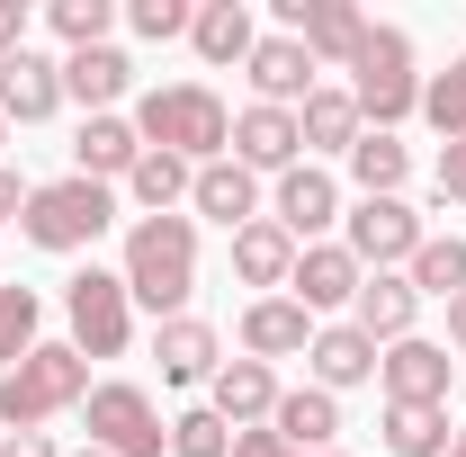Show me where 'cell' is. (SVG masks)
I'll return each mask as SVG.
<instances>
[{"label":"cell","mask_w":466,"mask_h":457,"mask_svg":"<svg viewBox=\"0 0 466 457\" xmlns=\"http://www.w3.org/2000/svg\"><path fill=\"white\" fill-rule=\"evenodd\" d=\"M269 431H279L296 457H323L332 440H341V395H323V386H296V395H279Z\"/></svg>","instance_id":"cell-21"},{"label":"cell","mask_w":466,"mask_h":457,"mask_svg":"<svg viewBox=\"0 0 466 457\" xmlns=\"http://www.w3.org/2000/svg\"><path fill=\"white\" fill-rule=\"evenodd\" d=\"M449 377H458V359H449V341H395L377 350V386H386V403H449Z\"/></svg>","instance_id":"cell-10"},{"label":"cell","mask_w":466,"mask_h":457,"mask_svg":"<svg viewBox=\"0 0 466 457\" xmlns=\"http://www.w3.org/2000/svg\"><path fill=\"white\" fill-rule=\"evenodd\" d=\"M404 279H412V296H466V242L458 233H421V251L404 260Z\"/></svg>","instance_id":"cell-29"},{"label":"cell","mask_w":466,"mask_h":457,"mask_svg":"<svg viewBox=\"0 0 466 457\" xmlns=\"http://www.w3.org/2000/svg\"><path fill=\"white\" fill-rule=\"evenodd\" d=\"M81 457H99V449H81Z\"/></svg>","instance_id":"cell-46"},{"label":"cell","mask_w":466,"mask_h":457,"mask_svg":"<svg viewBox=\"0 0 466 457\" xmlns=\"http://www.w3.org/2000/svg\"><path fill=\"white\" fill-rule=\"evenodd\" d=\"M350 179H359V198H404L412 153L395 135H359V144H350Z\"/></svg>","instance_id":"cell-31"},{"label":"cell","mask_w":466,"mask_h":457,"mask_svg":"<svg viewBox=\"0 0 466 457\" xmlns=\"http://www.w3.org/2000/svg\"><path fill=\"white\" fill-rule=\"evenodd\" d=\"M207 395H216L207 412H216L225 431H260V421L279 412V377H269L260 359H225V368L207 377Z\"/></svg>","instance_id":"cell-15"},{"label":"cell","mask_w":466,"mask_h":457,"mask_svg":"<svg viewBox=\"0 0 466 457\" xmlns=\"http://www.w3.org/2000/svg\"><path fill=\"white\" fill-rule=\"evenodd\" d=\"M359 260H350V242H305L296 251V269H288V287H296V305L305 314H332V305H359Z\"/></svg>","instance_id":"cell-13"},{"label":"cell","mask_w":466,"mask_h":457,"mask_svg":"<svg viewBox=\"0 0 466 457\" xmlns=\"http://www.w3.org/2000/svg\"><path fill=\"white\" fill-rule=\"evenodd\" d=\"M171 457H233V431L216 412H179L171 421Z\"/></svg>","instance_id":"cell-35"},{"label":"cell","mask_w":466,"mask_h":457,"mask_svg":"<svg viewBox=\"0 0 466 457\" xmlns=\"http://www.w3.org/2000/svg\"><path fill=\"white\" fill-rule=\"evenodd\" d=\"M126 81H135V63L116 55V46H81V55H63V99H81L90 117H108L126 99Z\"/></svg>","instance_id":"cell-24"},{"label":"cell","mask_w":466,"mask_h":457,"mask_svg":"<svg viewBox=\"0 0 466 457\" xmlns=\"http://www.w3.org/2000/svg\"><path fill=\"white\" fill-rule=\"evenodd\" d=\"M188 18H198L188 0H135V9H126V27H135V36H153V46L188 36Z\"/></svg>","instance_id":"cell-36"},{"label":"cell","mask_w":466,"mask_h":457,"mask_svg":"<svg viewBox=\"0 0 466 457\" xmlns=\"http://www.w3.org/2000/svg\"><path fill=\"white\" fill-rule=\"evenodd\" d=\"M81 421H90V449L99 457H162L171 449V421L153 412L144 386H126V377L90 386V395H81Z\"/></svg>","instance_id":"cell-6"},{"label":"cell","mask_w":466,"mask_h":457,"mask_svg":"<svg viewBox=\"0 0 466 457\" xmlns=\"http://www.w3.org/2000/svg\"><path fill=\"white\" fill-rule=\"evenodd\" d=\"M449 350H466V296H449Z\"/></svg>","instance_id":"cell-42"},{"label":"cell","mask_w":466,"mask_h":457,"mask_svg":"<svg viewBox=\"0 0 466 457\" xmlns=\"http://www.w3.org/2000/svg\"><path fill=\"white\" fill-rule=\"evenodd\" d=\"M116 279H126L135 305H153L162 323L188 314V287H198V216H135Z\"/></svg>","instance_id":"cell-1"},{"label":"cell","mask_w":466,"mask_h":457,"mask_svg":"<svg viewBox=\"0 0 466 457\" xmlns=\"http://www.w3.org/2000/svg\"><path fill=\"white\" fill-rule=\"evenodd\" d=\"M296 135H305V153H350L368 126H359V99H350V90H314V99L296 108Z\"/></svg>","instance_id":"cell-27"},{"label":"cell","mask_w":466,"mask_h":457,"mask_svg":"<svg viewBox=\"0 0 466 457\" xmlns=\"http://www.w3.org/2000/svg\"><path fill=\"white\" fill-rule=\"evenodd\" d=\"M305 359H314V386H323V395H341V386H368V377H377V341H368L359 323H323Z\"/></svg>","instance_id":"cell-22"},{"label":"cell","mask_w":466,"mask_h":457,"mask_svg":"<svg viewBox=\"0 0 466 457\" xmlns=\"http://www.w3.org/2000/svg\"><path fill=\"white\" fill-rule=\"evenodd\" d=\"M63 108V63H46L36 46H18V55H0V117L9 126H36V117Z\"/></svg>","instance_id":"cell-16"},{"label":"cell","mask_w":466,"mask_h":457,"mask_svg":"<svg viewBox=\"0 0 466 457\" xmlns=\"http://www.w3.org/2000/svg\"><path fill=\"white\" fill-rule=\"evenodd\" d=\"M269 225L288 233L296 251H305V242H323V233L341 225V188H332V171H314V162L279 171V216H269Z\"/></svg>","instance_id":"cell-11"},{"label":"cell","mask_w":466,"mask_h":457,"mask_svg":"<svg viewBox=\"0 0 466 457\" xmlns=\"http://www.w3.org/2000/svg\"><path fill=\"white\" fill-rule=\"evenodd\" d=\"M233 457H296L279 431H233Z\"/></svg>","instance_id":"cell-38"},{"label":"cell","mask_w":466,"mask_h":457,"mask_svg":"<svg viewBox=\"0 0 466 457\" xmlns=\"http://www.w3.org/2000/svg\"><path fill=\"white\" fill-rule=\"evenodd\" d=\"M18 207H27V179H18V171H0V225H18Z\"/></svg>","instance_id":"cell-41"},{"label":"cell","mask_w":466,"mask_h":457,"mask_svg":"<svg viewBox=\"0 0 466 457\" xmlns=\"http://www.w3.org/2000/svg\"><path fill=\"white\" fill-rule=\"evenodd\" d=\"M279 18H288V36L314 55V72L323 63H359V46H368V18L350 9V0H279Z\"/></svg>","instance_id":"cell-9"},{"label":"cell","mask_w":466,"mask_h":457,"mask_svg":"<svg viewBox=\"0 0 466 457\" xmlns=\"http://www.w3.org/2000/svg\"><path fill=\"white\" fill-rule=\"evenodd\" d=\"M449 457H466V431H458V440H449Z\"/></svg>","instance_id":"cell-43"},{"label":"cell","mask_w":466,"mask_h":457,"mask_svg":"<svg viewBox=\"0 0 466 457\" xmlns=\"http://www.w3.org/2000/svg\"><path fill=\"white\" fill-rule=\"evenodd\" d=\"M153 359H162V386H198V377L225 368V359H216V323H198V314H171V323L153 332Z\"/></svg>","instance_id":"cell-23"},{"label":"cell","mask_w":466,"mask_h":457,"mask_svg":"<svg viewBox=\"0 0 466 457\" xmlns=\"http://www.w3.org/2000/svg\"><path fill=\"white\" fill-rule=\"evenodd\" d=\"M46 27H55L63 46L81 55V46H108V27H116V0H55L46 9Z\"/></svg>","instance_id":"cell-33"},{"label":"cell","mask_w":466,"mask_h":457,"mask_svg":"<svg viewBox=\"0 0 466 457\" xmlns=\"http://www.w3.org/2000/svg\"><path fill=\"white\" fill-rule=\"evenodd\" d=\"M233 162L242 171H296L305 162V135H296V108H251L233 117Z\"/></svg>","instance_id":"cell-14"},{"label":"cell","mask_w":466,"mask_h":457,"mask_svg":"<svg viewBox=\"0 0 466 457\" xmlns=\"http://www.w3.org/2000/svg\"><path fill=\"white\" fill-rule=\"evenodd\" d=\"M90 395V359L72 341H36L9 377H0V431H46L55 412H72V403Z\"/></svg>","instance_id":"cell-3"},{"label":"cell","mask_w":466,"mask_h":457,"mask_svg":"<svg viewBox=\"0 0 466 457\" xmlns=\"http://www.w3.org/2000/svg\"><path fill=\"white\" fill-rule=\"evenodd\" d=\"M135 162H144V135H135L126 117H81V135H72V171L81 179L108 188V179H126Z\"/></svg>","instance_id":"cell-20"},{"label":"cell","mask_w":466,"mask_h":457,"mask_svg":"<svg viewBox=\"0 0 466 457\" xmlns=\"http://www.w3.org/2000/svg\"><path fill=\"white\" fill-rule=\"evenodd\" d=\"M188 46L207 63H251L260 46V27H251V0H198V18H188Z\"/></svg>","instance_id":"cell-25"},{"label":"cell","mask_w":466,"mask_h":457,"mask_svg":"<svg viewBox=\"0 0 466 457\" xmlns=\"http://www.w3.org/2000/svg\"><path fill=\"white\" fill-rule=\"evenodd\" d=\"M350 99H359V126H368V135H395L404 117H421V72H412V36L404 27H377V18H368V46L350 63Z\"/></svg>","instance_id":"cell-4"},{"label":"cell","mask_w":466,"mask_h":457,"mask_svg":"<svg viewBox=\"0 0 466 457\" xmlns=\"http://www.w3.org/2000/svg\"><path fill=\"white\" fill-rule=\"evenodd\" d=\"M421 117H431V126H440L449 144L466 135V55L449 63V72H431V81H421Z\"/></svg>","instance_id":"cell-34"},{"label":"cell","mask_w":466,"mask_h":457,"mask_svg":"<svg viewBox=\"0 0 466 457\" xmlns=\"http://www.w3.org/2000/svg\"><path fill=\"white\" fill-rule=\"evenodd\" d=\"M188 162H179V153H153V144H144V162H135V171H126V198H135V207H144V216H179V198H188Z\"/></svg>","instance_id":"cell-30"},{"label":"cell","mask_w":466,"mask_h":457,"mask_svg":"<svg viewBox=\"0 0 466 457\" xmlns=\"http://www.w3.org/2000/svg\"><path fill=\"white\" fill-rule=\"evenodd\" d=\"M0 457H63L46 431H0Z\"/></svg>","instance_id":"cell-39"},{"label":"cell","mask_w":466,"mask_h":457,"mask_svg":"<svg viewBox=\"0 0 466 457\" xmlns=\"http://www.w3.org/2000/svg\"><path fill=\"white\" fill-rule=\"evenodd\" d=\"M440 198H458V207H466V135H458V144H440Z\"/></svg>","instance_id":"cell-37"},{"label":"cell","mask_w":466,"mask_h":457,"mask_svg":"<svg viewBox=\"0 0 466 457\" xmlns=\"http://www.w3.org/2000/svg\"><path fill=\"white\" fill-rule=\"evenodd\" d=\"M63 323H72V350L81 359H116V350L135 341V296L116 269H81V279L63 287Z\"/></svg>","instance_id":"cell-7"},{"label":"cell","mask_w":466,"mask_h":457,"mask_svg":"<svg viewBox=\"0 0 466 457\" xmlns=\"http://www.w3.org/2000/svg\"><path fill=\"white\" fill-rule=\"evenodd\" d=\"M242 350L269 368V359H296V350H314V314L296 305V296H260V305H242Z\"/></svg>","instance_id":"cell-19"},{"label":"cell","mask_w":466,"mask_h":457,"mask_svg":"<svg viewBox=\"0 0 466 457\" xmlns=\"http://www.w3.org/2000/svg\"><path fill=\"white\" fill-rule=\"evenodd\" d=\"M135 135H144L153 153H179L188 171H207V162H225V153H233V117H225V99H216L207 81L144 90V108H135Z\"/></svg>","instance_id":"cell-2"},{"label":"cell","mask_w":466,"mask_h":457,"mask_svg":"<svg viewBox=\"0 0 466 457\" xmlns=\"http://www.w3.org/2000/svg\"><path fill=\"white\" fill-rule=\"evenodd\" d=\"M341 225H350L341 242H350V260H359V269H395V260L421 251V216H412L404 198H359Z\"/></svg>","instance_id":"cell-8"},{"label":"cell","mask_w":466,"mask_h":457,"mask_svg":"<svg viewBox=\"0 0 466 457\" xmlns=\"http://www.w3.org/2000/svg\"><path fill=\"white\" fill-rule=\"evenodd\" d=\"M449 403H386V449L395 457H449Z\"/></svg>","instance_id":"cell-28"},{"label":"cell","mask_w":466,"mask_h":457,"mask_svg":"<svg viewBox=\"0 0 466 457\" xmlns=\"http://www.w3.org/2000/svg\"><path fill=\"white\" fill-rule=\"evenodd\" d=\"M0 144H9V117H0Z\"/></svg>","instance_id":"cell-44"},{"label":"cell","mask_w":466,"mask_h":457,"mask_svg":"<svg viewBox=\"0 0 466 457\" xmlns=\"http://www.w3.org/2000/svg\"><path fill=\"white\" fill-rule=\"evenodd\" d=\"M36 323H46V305H36V287H0V377L36 350Z\"/></svg>","instance_id":"cell-32"},{"label":"cell","mask_w":466,"mask_h":457,"mask_svg":"<svg viewBox=\"0 0 466 457\" xmlns=\"http://www.w3.org/2000/svg\"><path fill=\"white\" fill-rule=\"evenodd\" d=\"M288 269H296V242L269 225V216L233 233V279H242V287H288Z\"/></svg>","instance_id":"cell-26"},{"label":"cell","mask_w":466,"mask_h":457,"mask_svg":"<svg viewBox=\"0 0 466 457\" xmlns=\"http://www.w3.org/2000/svg\"><path fill=\"white\" fill-rule=\"evenodd\" d=\"M242 72H251V90H260V108H305V99H314V55H305L296 36H260Z\"/></svg>","instance_id":"cell-18"},{"label":"cell","mask_w":466,"mask_h":457,"mask_svg":"<svg viewBox=\"0 0 466 457\" xmlns=\"http://www.w3.org/2000/svg\"><path fill=\"white\" fill-rule=\"evenodd\" d=\"M323 457H350V449H323Z\"/></svg>","instance_id":"cell-45"},{"label":"cell","mask_w":466,"mask_h":457,"mask_svg":"<svg viewBox=\"0 0 466 457\" xmlns=\"http://www.w3.org/2000/svg\"><path fill=\"white\" fill-rule=\"evenodd\" d=\"M27 46V0H0V55Z\"/></svg>","instance_id":"cell-40"},{"label":"cell","mask_w":466,"mask_h":457,"mask_svg":"<svg viewBox=\"0 0 466 457\" xmlns=\"http://www.w3.org/2000/svg\"><path fill=\"white\" fill-rule=\"evenodd\" d=\"M116 225V198L99 179H46V188H27V207H18V233L36 242V251H90L99 233Z\"/></svg>","instance_id":"cell-5"},{"label":"cell","mask_w":466,"mask_h":457,"mask_svg":"<svg viewBox=\"0 0 466 457\" xmlns=\"http://www.w3.org/2000/svg\"><path fill=\"white\" fill-rule=\"evenodd\" d=\"M188 207L207 216V225H225V233H242V225H260V171H242V162H207V171L188 179Z\"/></svg>","instance_id":"cell-17"},{"label":"cell","mask_w":466,"mask_h":457,"mask_svg":"<svg viewBox=\"0 0 466 457\" xmlns=\"http://www.w3.org/2000/svg\"><path fill=\"white\" fill-rule=\"evenodd\" d=\"M350 323H359L377 350L412 341V323H421V296H412V279H404V269H368V279H359V305H350Z\"/></svg>","instance_id":"cell-12"}]
</instances>
